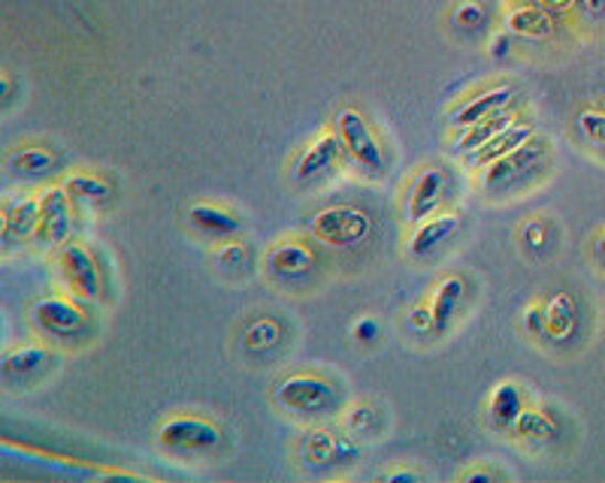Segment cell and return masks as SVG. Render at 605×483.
<instances>
[{"label": "cell", "instance_id": "6da1fadb", "mask_svg": "<svg viewBox=\"0 0 605 483\" xmlns=\"http://www.w3.org/2000/svg\"><path fill=\"white\" fill-rule=\"evenodd\" d=\"M276 402L294 415H321L337 405V387L315 375H291L276 387Z\"/></svg>", "mask_w": 605, "mask_h": 483}, {"label": "cell", "instance_id": "7a4b0ae2", "mask_svg": "<svg viewBox=\"0 0 605 483\" xmlns=\"http://www.w3.org/2000/svg\"><path fill=\"white\" fill-rule=\"evenodd\" d=\"M158 444L170 453H206L222 444V432L200 417H173L158 429Z\"/></svg>", "mask_w": 605, "mask_h": 483}, {"label": "cell", "instance_id": "3957f363", "mask_svg": "<svg viewBox=\"0 0 605 483\" xmlns=\"http://www.w3.org/2000/svg\"><path fill=\"white\" fill-rule=\"evenodd\" d=\"M370 233V218L354 206H333L318 212L312 221V236L333 248L358 245Z\"/></svg>", "mask_w": 605, "mask_h": 483}, {"label": "cell", "instance_id": "277c9868", "mask_svg": "<svg viewBox=\"0 0 605 483\" xmlns=\"http://www.w3.org/2000/svg\"><path fill=\"white\" fill-rule=\"evenodd\" d=\"M337 133L342 139V146L349 151V158L354 163H361L363 170H375L382 173L384 170V154L379 139L367 125V118L354 109H342L337 116Z\"/></svg>", "mask_w": 605, "mask_h": 483}, {"label": "cell", "instance_id": "5b68a950", "mask_svg": "<svg viewBox=\"0 0 605 483\" xmlns=\"http://www.w3.org/2000/svg\"><path fill=\"white\" fill-rule=\"evenodd\" d=\"M548 146V142H545ZM545 146L542 142H524L521 149L509 151V154H502L497 161L485 163V170H481V191H502V187H512L521 175L533 173L535 163L545 158Z\"/></svg>", "mask_w": 605, "mask_h": 483}, {"label": "cell", "instance_id": "8992f818", "mask_svg": "<svg viewBox=\"0 0 605 483\" xmlns=\"http://www.w3.org/2000/svg\"><path fill=\"white\" fill-rule=\"evenodd\" d=\"M61 276H64L73 293H79L85 300H100L104 278H100V269L94 264L88 248H82L76 242H67L61 248Z\"/></svg>", "mask_w": 605, "mask_h": 483}, {"label": "cell", "instance_id": "52a82bcc", "mask_svg": "<svg viewBox=\"0 0 605 483\" xmlns=\"http://www.w3.org/2000/svg\"><path fill=\"white\" fill-rule=\"evenodd\" d=\"M31 318L34 323L49 335H59V339H79L85 333V314H82L73 302L59 300V297H49V300H40L31 309Z\"/></svg>", "mask_w": 605, "mask_h": 483}, {"label": "cell", "instance_id": "ba28073f", "mask_svg": "<svg viewBox=\"0 0 605 483\" xmlns=\"http://www.w3.org/2000/svg\"><path fill=\"white\" fill-rule=\"evenodd\" d=\"M71 194L61 187H49L40 194V230L36 236L46 245H61L71 236Z\"/></svg>", "mask_w": 605, "mask_h": 483}, {"label": "cell", "instance_id": "9c48e42d", "mask_svg": "<svg viewBox=\"0 0 605 483\" xmlns=\"http://www.w3.org/2000/svg\"><path fill=\"white\" fill-rule=\"evenodd\" d=\"M445 173L439 167H427V170H421V175L412 184V191L406 196V218L421 224L424 218H431L433 212L439 208L445 194Z\"/></svg>", "mask_w": 605, "mask_h": 483}, {"label": "cell", "instance_id": "30bf717a", "mask_svg": "<svg viewBox=\"0 0 605 483\" xmlns=\"http://www.w3.org/2000/svg\"><path fill=\"white\" fill-rule=\"evenodd\" d=\"M342 149H346V146H342L339 133H325V137L315 139L312 146L300 154L297 167H294V182L306 184V182H315L318 175H325L327 170L337 163L339 151Z\"/></svg>", "mask_w": 605, "mask_h": 483}, {"label": "cell", "instance_id": "8fae6325", "mask_svg": "<svg viewBox=\"0 0 605 483\" xmlns=\"http://www.w3.org/2000/svg\"><path fill=\"white\" fill-rule=\"evenodd\" d=\"M40 230V196H19L3 206V239H31Z\"/></svg>", "mask_w": 605, "mask_h": 483}, {"label": "cell", "instance_id": "7c38bea8", "mask_svg": "<svg viewBox=\"0 0 605 483\" xmlns=\"http://www.w3.org/2000/svg\"><path fill=\"white\" fill-rule=\"evenodd\" d=\"M512 94V85H497V88H490V92L476 94L473 100H466V104L454 112V125L473 127L478 125V121H485V118L497 116V112H502V106H509Z\"/></svg>", "mask_w": 605, "mask_h": 483}, {"label": "cell", "instance_id": "4fadbf2b", "mask_svg": "<svg viewBox=\"0 0 605 483\" xmlns=\"http://www.w3.org/2000/svg\"><path fill=\"white\" fill-rule=\"evenodd\" d=\"M267 266L276 272V276H285V278L306 276V272H312L315 254L312 248H309V245H302V242H279V245H273V248H269Z\"/></svg>", "mask_w": 605, "mask_h": 483}, {"label": "cell", "instance_id": "5bb4252c", "mask_svg": "<svg viewBox=\"0 0 605 483\" xmlns=\"http://www.w3.org/2000/svg\"><path fill=\"white\" fill-rule=\"evenodd\" d=\"M188 224L198 233H203L206 239H233L240 230V218L224 212L210 203H198V206L188 208Z\"/></svg>", "mask_w": 605, "mask_h": 483}, {"label": "cell", "instance_id": "9a60e30c", "mask_svg": "<svg viewBox=\"0 0 605 483\" xmlns=\"http://www.w3.org/2000/svg\"><path fill=\"white\" fill-rule=\"evenodd\" d=\"M457 233V218L454 215H443V218L421 221V227L415 230V236L408 239V254L412 257H427L433 254L443 242H448Z\"/></svg>", "mask_w": 605, "mask_h": 483}, {"label": "cell", "instance_id": "2e32d148", "mask_svg": "<svg viewBox=\"0 0 605 483\" xmlns=\"http://www.w3.org/2000/svg\"><path fill=\"white\" fill-rule=\"evenodd\" d=\"M460 300H464V278H445L443 285L436 288V293H433V333L443 335L445 330H448V323H452V318L457 314V305H460Z\"/></svg>", "mask_w": 605, "mask_h": 483}, {"label": "cell", "instance_id": "e0dca14e", "mask_svg": "<svg viewBox=\"0 0 605 483\" xmlns=\"http://www.w3.org/2000/svg\"><path fill=\"white\" fill-rule=\"evenodd\" d=\"M506 28H509V34L542 40V36L551 34V19H548L545 7H539V3H524V7H518V10L509 12Z\"/></svg>", "mask_w": 605, "mask_h": 483}, {"label": "cell", "instance_id": "ac0fdd59", "mask_svg": "<svg viewBox=\"0 0 605 483\" xmlns=\"http://www.w3.org/2000/svg\"><path fill=\"white\" fill-rule=\"evenodd\" d=\"M533 139V125H509L506 130H500L497 137L485 142L481 149L476 151V161L478 163H490L502 158V154H509V151L521 149L524 142Z\"/></svg>", "mask_w": 605, "mask_h": 483}, {"label": "cell", "instance_id": "d6986e66", "mask_svg": "<svg viewBox=\"0 0 605 483\" xmlns=\"http://www.w3.org/2000/svg\"><path fill=\"white\" fill-rule=\"evenodd\" d=\"M302 453L312 465H321V462H339L354 457V448L346 444L342 438H333L330 432H309L306 444H302Z\"/></svg>", "mask_w": 605, "mask_h": 483}, {"label": "cell", "instance_id": "ffe728a7", "mask_svg": "<svg viewBox=\"0 0 605 483\" xmlns=\"http://www.w3.org/2000/svg\"><path fill=\"white\" fill-rule=\"evenodd\" d=\"M7 167L19 179H40V175L55 170V154L49 149H40V146L36 149H19L7 158Z\"/></svg>", "mask_w": 605, "mask_h": 483}, {"label": "cell", "instance_id": "44dd1931", "mask_svg": "<svg viewBox=\"0 0 605 483\" xmlns=\"http://www.w3.org/2000/svg\"><path fill=\"white\" fill-rule=\"evenodd\" d=\"M490 420L497 426H514V420L521 417V411H524V393L518 390L514 384H500L497 390H493V396H490Z\"/></svg>", "mask_w": 605, "mask_h": 483}, {"label": "cell", "instance_id": "7402d4cb", "mask_svg": "<svg viewBox=\"0 0 605 483\" xmlns=\"http://www.w3.org/2000/svg\"><path fill=\"white\" fill-rule=\"evenodd\" d=\"M545 318L548 330L545 335L551 339H566L575 326V302H572L570 293H558L545 302Z\"/></svg>", "mask_w": 605, "mask_h": 483}, {"label": "cell", "instance_id": "603a6c76", "mask_svg": "<svg viewBox=\"0 0 605 483\" xmlns=\"http://www.w3.org/2000/svg\"><path fill=\"white\" fill-rule=\"evenodd\" d=\"M514 432L527 441H551L558 436V426L551 420V415L539 411V408H524L521 417L514 420Z\"/></svg>", "mask_w": 605, "mask_h": 483}, {"label": "cell", "instance_id": "cb8c5ba5", "mask_svg": "<svg viewBox=\"0 0 605 483\" xmlns=\"http://www.w3.org/2000/svg\"><path fill=\"white\" fill-rule=\"evenodd\" d=\"M64 191H67L71 200H76V203H104L106 196H109V184L92 173H73L67 175Z\"/></svg>", "mask_w": 605, "mask_h": 483}, {"label": "cell", "instance_id": "d4e9b609", "mask_svg": "<svg viewBox=\"0 0 605 483\" xmlns=\"http://www.w3.org/2000/svg\"><path fill=\"white\" fill-rule=\"evenodd\" d=\"M512 125V118L502 116V112H497V116L485 118V121H478V125L466 127V133L460 137V142H457V149L460 151H478L485 142H490V139L497 137L500 130H506V127Z\"/></svg>", "mask_w": 605, "mask_h": 483}, {"label": "cell", "instance_id": "484cf974", "mask_svg": "<svg viewBox=\"0 0 605 483\" xmlns=\"http://www.w3.org/2000/svg\"><path fill=\"white\" fill-rule=\"evenodd\" d=\"M49 363V351L40 345H31V347H22V351H12V354H7L3 357V372L7 375H34L36 368L46 366Z\"/></svg>", "mask_w": 605, "mask_h": 483}, {"label": "cell", "instance_id": "4316f807", "mask_svg": "<svg viewBox=\"0 0 605 483\" xmlns=\"http://www.w3.org/2000/svg\"><path fill=\"white\" fill-rule=\"evenodd\" d=\"M452 19L460 31H481V28L488 24V10H485L478 0H466V3H460V7L454 10Z\"/></svg>", "mask_w": 605, "mask_h": 483}, {"label": "cell", "instance_id": "83f0119b", "mask_svg": "<svg viewBox=\"0 0 605 483\" xmlns=\"http://www.w3.org/2000/svg\"><path fill=\"white\" fill-rule=\"evenodd\" d=\"M279 326L273 321H257L248 333H245V347L248 351H267V347H273L276 342H279Z\"/></svg>", "mask_w": 605, "mask_h": 483}, {"label": "cell", "instance_id": "f1b7e54d", "mask_svg": "<svg viewBox=\"0 0 605 483\" xmlns=\"http://www.w3.org/2000/svg\"><path fill=\"white\" fill-rule=\"evenodd\" d=\"M579 130H582L587 142H594V146L605 149V112L603 109H584L582 116H579Z\"/></svg>", "mask_w": 605, "mask_h": 483}, {"label": "cell", "instance_id": "f546056e", "mask_svg": "<svg viewBox=\"0 0 605 483\" xmlns=\"http://www.w3.org/2000/svg\"><path fill=\"white\" fill-rule=\"evenodd\" d=\"M219 266H233V269H240V266L248 264V248H245L243 242H224L222 248H219Z\"/></svg>", "mask_w": 605, "mask_h": 483}, {"label": "cell", "instance_id": "4dcf8cb0", "mask_svg": "<svg viewBox=\"0 0 605 483\" xmlns=\"http://www.w3.org/2000/svg\"><path fill=\"white\" fill-rule=\"evenodd\" d=\"M346 426H349L351 432H370L375 426V408H370V405L351 408L349 417H346Z\"/></svg>", "mask_w": 605, "mask_h": 483}, {"label": "cell", "instance_id": "1f68e13d", "mask_svg": "<svg viewBox=\"0 0 605 483\" xmlns=\"http://www.w3.org/2000/svg\"><path fill=\"white\" fill-rule=\"evenodd\" d=\"M524 326H527V333L545 335V330H548L545 305H539V302H533V305H530V309L524 311Z\"/></svg>", "mask_w": 605, "mask_h": 483}, {"label": "cell", "instance_id": "d6a6232c", "mask_svg": "<svg viewBox=\"0 0 605 483\" xmlns=\"http://www.w3.org/2000/svg\"><path fill=\"white\" fill-rule=\"evenodd\" d=\"M382 333V326L373 321V318H361V321L354 323V339L361 342V345H373L375 339Z\"/></svg>", "mask_w": 605, "mask_h": 483}, {"label": "cell", "instance_id": "836d02e7", "mask_svg": "<svg viewBox=\"0 0 605 483\" xmlns=\"http://www.w3.org/2000/svg\"><path fill=\"white\" fill-rule=\"evenodd\" d=\"M408 326H412L415 333H431V330H433V309H431V305H418V309H412V314H408Z\"/></svg>", "mask_w": 605, "mask_h": 483}, {"label": "cell", "instance_id": "e575fe53", "mask_svg": "<svg viewBox=\"0 0 605 483\" xmlns=\"http://www.w3.org/2000/svg\"><path fill=\"white\" fill-rule=\"evenodd\" d=\"M579 12L587 22H603L605 19V0H579Z\"/></svg>", "mask_w": 605, "mask_h": 483}, {"label": "cell", "instance_id": "d590c367", "mask_svg": "<svg viewBox=\"0 0 605 483\" xmlns=\"http://www.w3.org/2000/svg\"><path fill=\"white\" fill-rule=\"evenodd\" d=\"M509 52V36H493V43H490V55H506Z\"/></svg>", "mask_w": 605, "mask_h": 483}, {"label": "cell", "instance_id": "8d00e7d4", "mask_svg": "<svg viewBox=\"0 0 605 483\" xmlns=\"http://www.w3.org/2000/svg\"><path fill=\"white\" fill-rule=\"evenodd\" d=\"M539 233H542V224H530V227H527V239H530V245H542Z\"/></svg>", "mask_w": 605, "mask_h": 483}, {"label": "cell", "instance_id": "74e56055", "mask_svg": "<svg viewBox=\"0 0 605 483\" xmlns=\"http://www.w3.org/2000/svg\"><path fill=\"white\" fill-rule=\"evenodd\" d=\"M418 474L415 472H391L388 474V481H415Z\"/></svg>", "mask_w": 605, "mask_h": 483}, {"label": "cell", "instance_id": "f35d334b", "mask_svg": "<svg viewBox=\"0 0 605 483\" xmlns=\"http://www.w3.org/2000/svg\"><path fill=\"white\" fill-rule=\"evenodd\" d=\"M594 251H596V257H599V260H603V264H605V233H603V236H596Z\"/></svg>", "mask_w": 605, "mask_h": 483}, {"label": "cell", "instance_id": "ab89813d", "mask_svg": "<svg viewBox=\"0 0 605 483\" xmlns=\"http://www.w3.org/2000/svg\"><path fill=\"white\" fill-rule=\"evenodd\" d=\"M545 3H554V7H563V3H570V0H545Z\"/></svg>", "mask_w": 605, "mask_h": 483}]
</instances>
